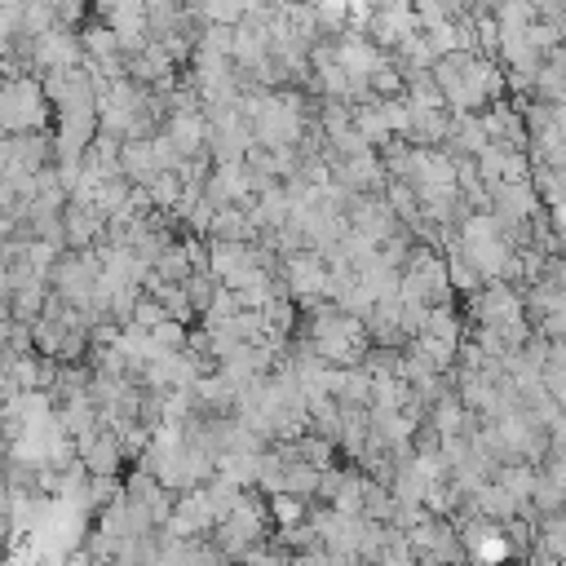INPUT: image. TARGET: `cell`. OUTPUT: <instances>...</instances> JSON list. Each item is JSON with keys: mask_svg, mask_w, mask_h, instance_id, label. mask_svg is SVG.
<instances>
[{"mask_svg": "<svg viewBox=\"0 0 566 566\" xmlns=\"http://www.w3.org/2000/svg\"><path fill=\"white\" fill-rule=\"evenodd\" d=\"M535 548H544L553 562H566V513L539 522V544Z\"/></svg>", "mask_w": 566, "mask_h": 566, "instance_id": "1", "label": "cell"}]
</instances>
